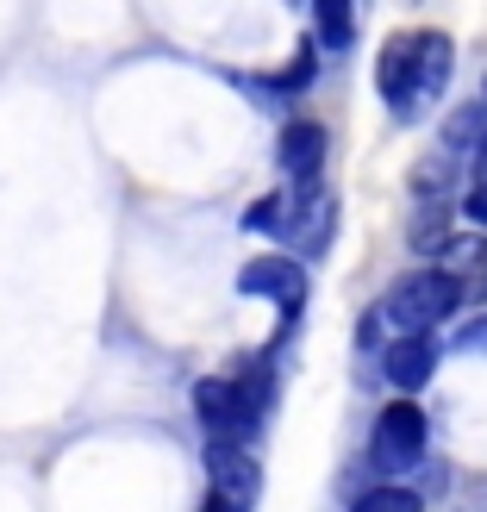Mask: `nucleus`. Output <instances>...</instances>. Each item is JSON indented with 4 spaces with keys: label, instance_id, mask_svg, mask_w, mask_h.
Here are the masks:
<instances>
[{
    "label": "nucleus",
    "instance_id": "1",
    "mask_svg": "<svg viewBox=\"0 0 487 512\" xmlns=\"http://www.w3.org/2000/svg\"><path fill=\"white\" fill-rule=\"evenodd\" d=\"M456 300H463V288H456V275L444 269H425V275H406L394 281V294H388V319L400 331H431L438 319L456 313Z\"/></svg>",
    "mask_w": 487,
    "mask_h": 512
},
{
    "label": "nucleus",
    "instance_id": "2",
    "mask_svg": "<svg viewBox=\"0 0 487 512\" xmlns=\"http://www.w3.org/2000/svg\"><path fill=\"white\" fill-rule=\"evenodd\" d=\"M425 444H431V425L413 400H394L375 419V469H413L425 463Z\"/></svg>",
    "mask_w": 487,
    "mask_h": 512
},
{
    "label": "nucleus",
    "instance_id": "3",
    "mask_svg": "<svg viewBox=\"0 0 487 512\" xmlns=\"http://www.w3.org/2000/svg\"><path fill=\"white\" fill-rule=\"evenodd\" d=\"M207 469H213V494L232 506V512H250L256 506V494H263V469H256V456L244 444L213 438L207 444Z\"/></svg>",
    "mask_w": 487,
    "mask_h": 512
},
{
    "label": "nucleus",
    "instance_id": "4",
    "mask_svg": "<svg viewBox=\"0 0 487 512\" xmlns=\"http://www.w3.org/2000/svg\"><path fill=\"white\" fill-rule=\"evenodd\" d=\"M238 294H250V300H275L281 313H300L306 275H300L294 256H250V263L238 269Z\"/></svg>",
    "mask_w": 487,
    "mask_h": 512
},
{
    "label": "nucleus",
    "instance_id": "5",
    "mask_svg": "<svg viewBox=\"0 0 487 512\" xmlns=\"http://www.w3.org/2000/svg\"><path fill=\"white\" fill-rule=\"evenodd\" d=\"M194 413H200V425H207L213 438H225V444H250V438H256V425L244 419L238 388H232V381H219V375H207V381L194 388Z\"/></svg>",
    "mask_w": 487,
    "mask_h": 512
},
{
    "label": "nucleus",
    "instance_id": "6",
    "mask_svg": "<svg viewBox=\"0 0 487 512\" xmlns=\"http://www.w3.org/2000/svg\"><path fill=\"white\" fill-rule=\"evenodd\" d=\"M438 356L444 344L431 338V331H400V344H388V356H381V369H388V381L400 394H419L431 375H438Z\"/></svg>",
    "mask_w": 487,
    "mask_h": 512
},
{
    "label": "nucleus",
    "instance_id": "7",
    "mask_svg": "<svg viewBox=\"0 0 487 512\" xmlns=\"http://www.w3.org/2000/svg\"><path fill=\"white\" fill-rule=\"evenodd\" d=\"M450 63H456V50H450V38H444V32L413 38V113H419V107H431V100L450 88Z\"/></svg>",
    "mask_w": 487,
    "mask_h": 512
},
{
    "label": "nucleus",
    "instance_id": "8",
    "mask_svg": "<svg viewBox=\"0 0 487 512\" xmlns=\"http://www.w3.org/2000/svg\"><path fill=\"white\" fill-rule=\"evenodd\" d=\"M325 125H313V119H294L288 132H281V144H275V157H281V169L294 175V182L306 188V182H319V169H325Z\"/></svg>",
    "mask_w": 487,
    "mask_h": 512
},
{
    "label": "nucleus",
    "instance_id": "9",
    "mask_svg": "<svg viewBox=\"0 0 487 512\" xmlns=\"http://www.w3.org/2000/svg\"><path fill=\"white\" fill-rule=\"evenodd\" d=\"M381 100L394 107V119H413V38H394L381 50Z\"/></svg>",
    "mask_w": 487,
    "mask_h": 512
},
{
    "label": "nucleus",
    "instance_id": "10",
    "mask_svg": "<svg viewBox=\"0 0 487 512\" xmlns=\"http://www.w3.org/2000/svg\"><path fill=\"white\" fill-rule=\"evenodd\" d=\"M313 25H319V44L325 50H350V38H356L350 0H313Z\"/></svg>",
    "mask_w": 487,
    "mask_h": 512
},
{
    "label": "nucleus",
    "instance_id": "11",
    "mask_svg": "<svg viewBox=\"0 0 487 512\" xmlns=\"http://www.w3.org/2000/svg\"><path fill=\"white\" fill-rule=\"evenodd\" d=\"M356 512H425V500L413 488H375V494L356 500Z\"/></svg>",
    "mask_w": 487,
    "mask_h": 512
},
{
    "label": "nucleus",
    "instance_id": "12",
    "mask_svg": "<svg viewBox=\"0 0 487 512\" xmlns=\"http://www.w3.org/2000/svg\"><path fill=\"white\" fill-rule=\"evenodd\" d=\"M481 132H487L481 113H475V107H463V113L444 125V144H450V150H469V138H481Z\"/></svg>",
    "mask_w": 487,
    "mask_h": 512
},
{
    "label": "nucleus",
    "instance_id": "13",
    "mask_svg": "<svg viewBox=\"0 0 487 512\" xmlns=\"http://www.w3.org/2000/svg\"><path fill=\"white\" fill-rule=\"evenodd\" d=\"M306 82H313V50H300V57H294L288 69L275 75V94H288V88H306Z\"/></svg>",
    "mask_w": 487,
    "mask_h": 512
},
{
    "label": "nucleus",
    "instance_id": "14",
    "mask_svg": "<svg viewBox=\"0 0 487 512\" xmlns=\"http://www.w3.org/2000/svg\"><path fill=\"white\" fill-rule=\"evenodd\" d=\"M281 219H288V213H281V200H256V207L244 213L250 232H281Z\"/></svg>",
    "mask_w": 487,
    "mask_h": 512
},
{
    "label": "nucleus",
    "instance_id": "15",
    "mask_svg": "<svg viewBox=\"0 0 487 512\" xmlns=\"http://www.w3.org/2000/svg\"><path fill=\"white\" fill-rule=\"evenodd\" d=\"M456 288H463V294H487V244H475V256H469V275L463 281H456Z\"/></svg>",
    "mask_w": 487,
    "mask_h": 512
},
{
    "label": "nucleus",
    "instance_id": "16",
    "mask_svg": "<svg viewBox=\"0 0 487 512\" xmlns=\"http://www.w3.org/2000/svg\"><path fill=\"white\" fill-rule=\"evenodd\" d=\"M463 213H469V225H487V175H475V188L463 194Z\"/></svg>",
    "mask_w": 487,
    "mask_h": 512
},
{
    "label": "nucleus",
    "instance_id": "17",
    "mask_svg": "<svg viewBox=\"0 0 487 512\" xmlns=\"http://www.w3.org/2000/svg\"><path fill=\"white\" fill-rule=\"evenodd\" d=\"M456 350L487 356V319H469V325H463V338H456Z\"/></svg>",
    "mask_w": 487,
    "mask_h": 512
},
{
    "label": "nucleus",
    "instance_id": "18",
    "mask_svg": "<svg viewBox=\"0 0 487 512\" xmlns=\"http://www.w3.org/2000/svg\"><path fill=\"white\" fill-rule=\"evenodd\" d=\"M475 175H487V132L475 138Z\"/></svg>",
    "mask_w": 487,
    "mask_h": 512
},
{
    "label": "nucleus",
    "instance_id": "19",
    "mask_svg": "<svg viewBox=\"0 0 487 512\" xmlns=\"http://www.w3.org/2000/svg\"><path fill=\"white\" fill-rule=\"evenodd\" d=\"M200 512H232V506H225V500H219V494H213V500H207V506H200Z\"/></svg>",
    "mask_w": 487,
    "mask_h": 512
}]
</instances>
